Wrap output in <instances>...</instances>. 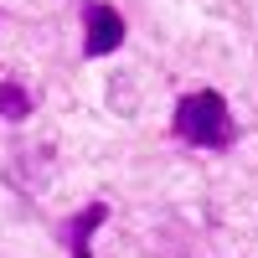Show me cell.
Segmentation results:
<instances>
[{
	"label": "cell",
	"instance_id": "obj_1",
	"mask_svg": "<svg viewBox=\"0 0 258 258\" xmlns=\"http://www.w3.org/2000/svg\"><path fill=\"white\" fill-rule=\"evenodd\" d=\"M170 129L186 140V145H202V150H227L232 140H238V129H232V114H227V103L222 93H186L176 103V119H170Z\"/></svg>",
	"mask_w": 258,
	"mask_h": 258
},
{
	"label": "cell",
	"instance_id": "obj_2",
	"mask_svg": "<svg viewBox=\"0 0 258 258\" xmlns=\"http://www.w3.org/2000/svg\"><path fill=\"white\" fill-rule=\"evenodd\" d=\"M124 41V16L114 6H93L88 11V36H83V52L88 57H103V52H114Z\"/></svg>",
	"mask_w": 258,
	"mask_h": 258
},
{
	"label": "cell",
	"instance_id": "obj_3",
	"mask_svg": "<svg viewBox=\"0 0 258 258\" xmlns=\"http://www.w3.org/2000/svg\"><path fill=\"white\" fill-rule=\"evenodd\" d=\"M109 217V207L103 202H93V207H83L78 217L68 222V248H73V258H93V248H88V238H93V227Z\"/></svg>",
	"mask_w": 258,
	"mask_h": 258
},
{
	"label": "cell",
	"instance_id": "obj_4",
	"mask_svg": "<svg viewBox=\"0 0 258 258\" xmlns=\"http://www.w3.org/2000/svg\"><path fill=\"white\" fill-rule=\"evenodd\" d=\"M0 114H6L11 124L31 114V93L21 88V83H0Z\"/></svg>",
	"mask_w": 258,
	"mask_h": 258
}]
</instances>
